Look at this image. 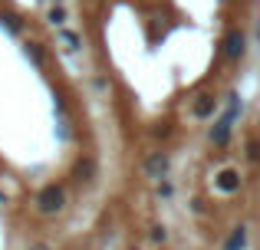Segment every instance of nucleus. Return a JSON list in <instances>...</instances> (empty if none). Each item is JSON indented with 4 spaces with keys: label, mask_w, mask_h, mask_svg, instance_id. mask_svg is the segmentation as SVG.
I'll use <instances>...</instances> for the list:
<instances>
[{
    "label": "nucleus",
    "mask_w": 260,
    "mask_h": 250,
    "mask_svg": "<svg viewBox=\"0 0 260 250\" xmlns=\"http://www.w3.org/2000/svg\"><path fill=\"white\" fill-rule=\"evenodd\" d=\"M66 207V191H63V185H46L43 191L37 194V211L40 214H59Z\"/></svg>",
    "instance_id": "f257e3e1"
},
{
    "label": "nucleus",
    "mask_w": 260,
    "mask_h": 250,
    "mask_svg": "<svg viewBox=\"0 0 260 250\" xmlns=\"http://www.w3.org/2000/svg\"><path fill=\"white\" fill-rule=\"evenodd\" d=\"M30 250H53L50 244H37V247H30Z\"/></svg>",
    "instance_id": "f03ea898"
}]
</instances>
